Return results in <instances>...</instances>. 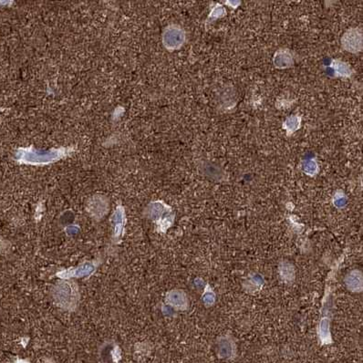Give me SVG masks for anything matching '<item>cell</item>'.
Returning a JSON list of instances; mask_svg holds the SVG:
<instances>
[{
    "label": "cell",
    "mask_w": 363,
    "mask_h": 363,
    "mask_svg": "<svg viewBox=\"0 0 363 363\" xmlns=\"http://www.w3.org/2000/svg\"><path fill=\"white\" fill-rule=\"evenodd\" d=\"M79 291L75 283L70 281H59L52 289V296L56 305L63 310L73 311L79 300Z\"/></svg>",
    "instance_id": "cell-1"
},
{
    "label": "cell",
    "mask_w": 363,
    "mask_h": 363,
    "mask_svg": "<svg viewBox=\"0 0 363 363\" xmlns=\"http://www.w3.org/2000/svg\"><path fill=\"white\" fill-rule=\"evenodd\" d=\"M171 212V208L163 202H155L149 205L147 209V216L152 220L156 222L161 228V231L166 230L173 224V217H164L165 214Z\"/></svg>",
    "instance_id": "cell-2"
},
{
    "label": "cell",
    "mask_w": 363,
    "mask_h": 363,
    "mask_svg": "<svg viewBox=\"0 0 363 363\" xmlns=\"http://www.w3.org/2000/svg\"><path fill=\"white\" fill-rule=\"evenodd\" d=\"M163 41L166 49L176 50L186 42V32L179 26L172 25L166 27L163 36Z\"/></svg>",
    "instance_id": "cell-3"
},
{
    "label": "cell",
    "mask_w": 363,
    "mask_h": 363,
    "mask_svg": "<svg viewBox=\"0 0 363 363\" xmlns=\"http://www.w3.org/2000/svg\"><path fill=\"white\" fill-rule=\"evenodd\" d=\"M342 49L350 52L358 53L362 50V33L358 27H351L346 31L341 38Z\"/></svg>",
    "instance_id": "cell-4"
},
{
    "label": "cell",
    "mask_w": 363,
    "mask_h": 363,
    "mask_svg": "<svg viewBox=\"0 0 363 363\" xmlns=\"http://www.w3.org/2000/svg\"><path fill=\"white\" fill-rule=\"evenodd\" d=\"M96 269H97V264L95 262L86 261L79 266L60 270L56 274V276L63 280H68L72 278H76V279L89 278L96 271Z\"/></svg>",
    "instance_id": "cell-5"
},
{
    "label": "cell",
    "mask_w": 363,
    "mask_h": 363,
    "mask_svg": "<svg viewBox=\"0 0 363 363\" xmlns=\"http://www.w3.org/2000/svg\"><path fill=\"white\" fill-rule=\"evenodd\" d=\"M200 169L204 176L215 182H222L226 180V173L219 164L210 161H202L200 164Z\"/></svg>",
    "instance_id": "cell-6"
},
{
    "label": "cell",
    "mask_w": 363,
    "mask_h": 363,
    "mask_svg": "<svg viewBox=\"0 0 363 363\" xmlns=\"http://www.w3.org/2000/svg\"><path fill=\"white\" fill-rule=\"evenodd\" d=\"M111 224L113 227V234L112 238L114 241H120V238L124 235L125 224H126V217H125V211L123 206H118L116 208L115 212L112 215L111 217Z\"/></svg>",
    "instance_id": "cell-7"
},
{
    "label": "cell",
    "mask_w": 363,
    "mask_h": 363,
    "mask_svg": "<svg viewBox=\"0 0 363 363\" xmlns=\"http://www.w3.org/2000/svg\"><path fill=\"white\" fill-rule=\"evenodd\" d=\"M217 353L218 358L222 359H230L235 357V346L230 338L223 337L218 341Z\"/></svg>",
    "instance_id": "cell-8"
},
{
    "label": "cell",
    "mask_w": 363,
    "mask_h": 363,
    "mask_svg": "<svg viewBox=\"0 0 363 363\" xmlns=\"http://www.w3.org/2000/svg\"><path fill=\"white\" fill-rule=\"evenodd\" d=\"M273 62L277 69L284 70L291 68L294 65V58L289 49H281L275 53Z\"/></svg>",
    "instance_id": "cell-9"
},
{
    "label": "cell",
    "mask_w": 363,
    "mask_h": 363,
    "mask_svg": "<svg viewBox=\"0 0 363 363\" xmlns=\"http://www.w3.org/2000/svg\"><path fill=\"white\" fill-rule=\"evenodd\" d=\"M166 302L177 310H186L187 298L182 290H173L166 295Z\"/></svg>",
    "instance_id": "cell-10"
},
{
    "label": "cell",
    "mask_w": 363,
    "mask_h": 363,
    "mask_svg": "<svg viewBox=\"0 0 363 363\" xmlns=\"http://www.w3.org/2000/svg\"><path fill=\"white\" fill-rule=\"evenodd\" d=\"M108 211L106 201L102 198H93L88 205V212L92 217L96 219H101Z\"/></svg>",
    "instance_id": "cell-11"
},
{
    "label": "cell",
    "mask_w": 363,
    "mask_h": 363,
    "mask_svg": "<svg viewBox=\"0 0 363 363\" xmlns=\"http://www.w3.org/2000/svg\"><path fill=\"white\" fill-rule=\"evenodd\" d=\"M330 68L334 71L336 78H350L354 73L353 69L347 62L340 59H333L330 63Z\"/></svg>",
    "instance_id": "cell-12"
},
{
    "label": "cell",
    "mask_w": 363,
    "mask_h": 363,
    "mask_svg": "<svg viewBox=\"0 0 363 363\" xmlns=\"http://www.w3.org/2000/svg\"><path fill=\"white\" fill-rule=\"evenodd\" d=\"M302 117L299 115H290L288 117L282 125V128L286 131L287 136L289 137L293 133H296L301 127Z\"/></svg>",
    "instance_id": "cell-13"
},
{
    "label": "cell",
    "mask_w": 363,
    "mask_h": 363,
    "mask_svg": "<svg viewBox=\"0 0 363 363\" xmlns=\"http://www.w3.org/2000/svg\"><path fill=\"white\" fill-rule=\"evenodd\" d=\"M301 170L303 173L312 177L319 173V164L315 158L303 160L301 163Z\"/></svg>",
    "instance_id": "cell-14"
},
{
    "label": "cell",
    "mask_w": 363,
    "mask_h": 363,
    "mask_svg": "<svg viewBox=\"0 0 363 363\" xmlns=\"http://www.w3.org/2000/svg\"><path fill=\"white\" fill-rule=\"evenodd\" d=\"M346 284L350 290H359V287H361V275L357 271H353L349 274L346 279Z\"/></svg>",
    "instance_id": "cell-15"
},
{
    "label": "cell",
    "mask_w": 363,
    "mask_h": 363,
    "mask_svg": "<svg viewBox=\"0 0 363 363\" xmlns=\"http://www.w3.org/2000/svg\"><path fill=\"white\" fill-rule=\"evenodd\" d=\"M226 16V9L225 7L221 4H217L215 7H213V9L210 11V14L207 18L208 22H213L216 21L218 18H224Z\"/></svg>",
    "instance_id": "cell-16"
},
{
    "label": "cell",
    "mask_w": 363,
    "mask_h": 363,
    "mask_svg": "<svg viewBox=\"0 0 363 363\" xmlns=\"http://www.w3.org/2000/svg\"><path fill=\"white\" fill-rule=\"evenodd\" d=\"M333 203L338 208L344 207L347 204V198H346L345 195L341 191L337 192L336 195L334 196V199H333Z\"/></svg>",
    "instance_id": "cell-17"
},
{
    "label": "cell",
    "mask_w": 363,
    "mask_h": 363,
    "mask_svg": "<svg viewBox=\"0 0 363 363\" xmlns=\"http://www.w3.org/2000/svg\"><path fill=\"white\" fill-rule=\"evenodd\" d=\"M79 231V227L77 226H68L66 228V233L69 235H75Z\"/></svg>",
    "instance_id": "cell-18"
},
{
    "label": "cell",
    "mask_w": 363,
    "mask_h": 363,
    "mask_svg": "<svg viewBox=\"0 0 363 363\" xmlns=\"http://www.w3.org/2000/svg\"><path fill=\"white\" fill-rule=\"evenodd\" d=\"M213 301H214V297H212L211 294H206L205 296H204V302L205 304H212Z\"/></svg>",
    "instance_id": "cell-19"
},
{
    "label": "cell",
    "mask_w": 363,
    "mask_h": 363,
    "mask_svg": "<svg viewBox=\"0 0 363 363\" xmlns=\"http://www.w3.org/2000/svg\"><path fill=\"white\" fill-rule=\"evenodd\" d=\"M17 363H28L27 361H25V360H18Z\"/></svg>",
    "instance_id": "cell-20"
}]
</instances>
